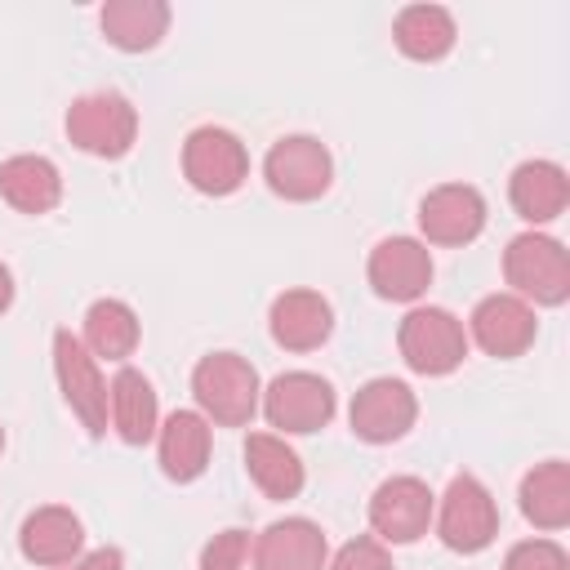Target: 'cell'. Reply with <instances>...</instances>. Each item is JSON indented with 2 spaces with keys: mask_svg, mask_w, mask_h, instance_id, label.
Wrapping results in <instances>:
<instances>
[{
  "mask_svg": "<svg viewBox=\"0 0 570 570\" xmlns=\"http://www.w3.org/2000/svg\"><path fill=\"white\" fill-rule=\"evenodd\" d=\"M191 396L209 423L249 428V419L258 414L263 383H258V370L240 352H209L191 370Z\"/></svg>",
  "mask_w": 570,
  "mask_h": 570,
  "instance_id": "obj_1",
  "label": "cell"
},
{
  "mask_svg": "<svg viewBox=\"0 0 570 570\" xmlns=\"http://www.w3.org/2000/svg\"><path fill=\"white\" fill-rule=\"evenodd\" d=\"M503 276L521 303L561 307L570 298V254L557 236L521 232L503 249Z\"/></svg>",
  "mask_w": 570,
  "mask_h": 570,
  "instance_id": "obj_2",
  "label": "cell"
},
{
  "mask_svg": "<svg viewBox=\"0 0 570 570\" xmlns=\"http://www.w3.org/2000/svg\"><path fill=\"white\" fill-rule=\"evenodd\" d=\"M62 129L67 138L85 151V156H98V160H120L134 138H138V111L125 94H111V89H98V94H80L67 116H62Z\"/></svg>",
  "mask_w": 570,
  "mask_h": 570,
  "instance_id": "obj_3",
  "label": "cell"
},
{
  "mask_svg": "<svg viewBox=\"0 0 570 570\" xmlns=\"http://www.w3.org/2000/svg\"><path fill=\"white\" fill-rule=\"evenodd\" d=\"M396 347H401V361L414 374L441 379V374L463 365L468 334H463V321L445 307H410L401 330H396Z\"/></svg>",
  "mask_w": 570,
  "mask_h": 570,
  "instance_id": "obj_4",
  "label": "cell"
},
{
  "mask_svg": "<svg viewBox=\"0 0 570 570\" xmlns=\"http://www.w3.org/2000/svg\"><path fill=\"white\" fill-rule=\"evenodd\" d=\"M432 521H436V539H441L450 552H463V557L490 548L494 534H499L494 494H490L472 472H459V476L445 485V494H441Z\"/></svg>",
  "mask_w": 570,
  "mask_h": 570,
  "instance_id": "obj_5",
  "label": "cell"
},
{
  "mask_svg": "<svg viewBox=\"0 0 570 570\" xmlns=\"http://www.w3.org/2000/svg\"><path fill=\"white\" fill-rule=\"evenodd\" d=\"M263 178H267V187L281 200L307 205V200H321L330 191V183H334V156L312 134H285V138L272 142V151L263 160Z\"/></svg>",
  "mask_w": 570,
  "mask_h": 570,
  "instance_id": "obj_6",
  "label": "cell"
},
{
  "mask_svg": "<svg viewBox=\"0 0 570 570\" xmlns=\"http://www.w3.org/2000/svg\"><path fill=\"white\" fill-rule=\"evenodd\" d=\"M258 405H263L267 423H272L276 432H285V436L321 432V428L334 419V410H338L330 379H321V374H312V370L276 374V379L263 387Z\"/></svg>",
  "mask_w": 570,
  "mask_h": 570,
  "instance_id": "obj_7",
  "label": "cell"
},
{
  "mask_svg": "<svg viewBox=\"0 0 570 570\" xmlns=\"http://www.w3.org/2000/svg\"><path fill=\"white\" fill-rule=\"evenodd\" d=\"M183 178L205 196H232L249 178V151L232 129L200 125L183 142Z\"/></svg>",
  "mask_w": 570,
  "mask_h": 570,
  "instance_id": "obj_8",
  "label": "cell"
},
{
  "mask_svg": "<svg viewBox=\"0 0 570 570\" xmlns=\"http://www.w3.org/2000/svg\"><path fill=\"white\" fill-rule=\"evenodd\" d=\"M53 374H58L62 401L85 423V432L89 436H107V419H111V410H107V383L98 374L94 352L71 330H58L53 334Z\"/></svg>",
  "mask_w": 570,
  "mask_h": 570,
  "instance_id": "obj_9",
  "label": "cell"
},
{
  "mask_svg": "<svg viewBox=\"0 0 570 570\" xmlns=\"http://www.w3.org/2000/svg\"><path fill=\"white\" fill-rule=\"evenodd\" d=\"M436 494L419 476H387L370 494V530L379 543H414L428 534Z\"/></svg>",
  "mask_w": 570,
  "mask_h": 570,
  "instance_id": "obj_10",
  "label": "cell"
},
{
  "mask_svg": "<svg viewBox=\"0 0 570 570\" xmlns=\"http://www.w3.org/2000/svg\"><path fill=\"white\" fill-rule=\"evenodd\" d=\"M419 419V396L410 392V383L401 379H370L356 387L352 396V410H347V423L361 441L370 445H387V441H401Z\"/></svg>",
  "mask_w": 570,
  "mask_h": 570,
  "instance_id": "obj_11",
  "label": "cell"
},
{
  "mask_svg": "<svg viewBox=\"0 0 570 570\" xmlns=\"http://www.w3.org/2000/svg\"><path fill=\"white\" fill-rule=\"evenodd\" d=\"M419 232L428 245H468L485 232V196L472 183H441L419 200Z\"/></svg>",
  "mask_w": 570,
  "mask_h": 570,
  "instance_id": "obj_12",
  "label": "cell"
},
{
  "mask_svg": "<svg viewBox=\"0 0 570 570\" xmlns=\"http://www.w3.org/2000/svg\"><path fill=\"white\" fill-rule=\"evenodd\" d=\"M365 276L379 298L387 303H414L432 285V249L414 236H387L370 249Z\"/></svg>",
  "mask_w": 570,
  "mask_h": 570,
  "instance_id": "obj_13",
  "label": "cell"
},
{
  "mask_svg": "<svg viewBox=\"0 0 570 570\" xmlns=\"http://www.w3.org/2000/svg\"><path fill=\"white\" fill-rule=\"evenodd\" d=\"M468 334L485 356L512 361L534 343L539 321H534V307L521 303L517 294H485L468 316Z\"/></svg>",
  "mask_w": 570,
  "mask_h": 570,
  "instance_id": "obj_14",
  "label": "cell"
},
{
  "mask_svg": "<svg viewBox=\"0 0 570 570\" xmlns=\"http://www.w3.org/2000/svg\"><path fill=\"white\" fill-rule=\"evenodd\" d=\"M267 330L285 352H316L334 334V307L316 289H285L272 298Z\"/></svg>",
  "mask_w": 570,
  "mask_h": 570,
  "instance_id": "obj_15",
  "label": "cell"
},
{
  "mask_svg": "<svg viewBox=\"0 0 570 570\" xmlns=\"http://www.w3.org/2000/svg\"><path fill=\"white\" fill-rule=\"evenodd\" d=\"M325 561H330L325 530L307 517L272 521L254 539V570H325Z\"/></svg>",
  "mask_w": 570,
  "mask_h": 570,
  "instance_id": "obj_16",
  "label": "cell"
},
{
  "mask_svg": "<svg viewBox=\"0 0 570 570\" xmlns=\"http://www.w3.org/2000/svg\"><path fill=\"white\" fill-rule=\"evenodd\" d=\"M18 548H22V557H27L31 566L58 570V566H71V561L80 557V548H85V525H80V517H76L71 508L45 503V508L27 512V521H22V530H18Z\"/></svg>",
  "mask_w": 570,
  "mask_h": 570,
  "instance_id": "obj_17",
  "label": "cell"
},
{
  "mask_svg": "<svg viewBox=\"0 0 570 570\" xmlns=\"http://www.w3.org/2000/svg\"><path fill=\"white\" fill-rule=\"evenodd\" d=\"M209 445H214V432H209V419L200 410H174L160 428H156V450H160V472L178 485L196 481L205 468H209Z\"/></svg>",
  "mask_w": 570,
  "mask_h": 570,
  "instance_id": "obj_18",
  "label": "cell"
},
{
  "mask_svg": "<svg viewBox=\"0 0 570 570\" xmlns=\"http://www.w3.org/2000/svg\"><path fill=\"white\" fill-rule=\"evenodd\" d=\"M107 410H111V432L125 445H147L160 428V405H156V387L142 370L120 365L111 387H107Z\"/></svg>",
  "mask_w": 570,
  "mask_h": 570,
  "instance_id": "obj_19",
  "label": "cell"
},
{
  "mask_svg": "<svg viewBox=\"0 0 570 570\" xmlns=\"http://www.w3.org/2000/svg\"><path fill=\"white\" fill-rule=\"evenodd\" d=\"M508 200L525 223H552L566 214L570 200V178L557 160H521L508 178Z\"/></svg>",
  "mask_w": 570,
  "mask_h": 570,
  "instance_id": "obj_20",
  "label": "cell"
},
{
  "mask_svg": "<svg viewBox=\"0 0 570 570\" xmlns=\"http://www.w3.org/2000/svg\"><path fill=\"white\" fill-rule=\"evenodd\" d=\"M98 27L107 45L125 53H142V49H156L160 36L169 31V4L165 0H107L98 9Z\"/></svg>",
  "mask_w": 570,
  "mask_h": 570,
  "instance_id": "obj_21",
  "label": "cell"
},
{
  "mask_svg": "<svg viewBox=\"0 0 570 570\" xmlns=\"http://www.w3.org/2000/svg\"><path fill=\"white\" fill-rule=\"evenodd\" d=\"M245 472H249V481L267 494V499H294L298 490H303V481H307V472H303V459L285 445V436H276V432H249L245 436Z\"/></svg>",
  "mask_w": 570,
  "mask_h": 570,
  "instance_id": "obj_22",
  "label": "cell"
},
{
  "mask_svg": "<svg viewBox=\"0 0 570 570\" xmlns=\"http://www.w3.org/2000/svg\"><path fill=\"white\" fill-rule=\"evenodd\" d=\"M0 196L18 214L40 218L62 200V174L49 156H9L0 165Z\"/></svg>",
  "mask_w": 570,
  "mask_h": 570,
  "instance_id": "obj_23",
  "label": "cell"
},
{
  "mask_svg": "<svg viewBox=\"0 0 570 570\" xmlns=\"http://www.w3.org/2000/svg\"><path fill=\"white\" fill-rule=\"evenodd\" d=\"M392 40L414 62H441L454 49L459 31H454L450 9H441V4H405L396 13V22H392Z\"/></svg>",
  "mask_w": 570,
  "mask_h": 570,
  "instance_id": "obj_24",
  "label": "cell"
},
{
  "mask_svg": "<svg viewBox=\"0 0 570 570\" xmlns=\"http://www.w3.org/2000/svg\"><path fill=\"white\" fill-rule=\"evenodd\" d=\"M521 512L539 530H566L570 525V463L566 459L534 463L521 476Z\"/></svg>",
  "mask_w": 570,
  "mask_h": 570,
  "instance_id": "obj_25",
  "label": "cell"
},
{
  "mask_svg": "<svg viewBox=\"0 0 570 570\" xmlns=\"http://www.w3.org/2000/svg\"><path fill=\"white\" fill-rule=\"evenodd\" d=\"M138 312L125 303V298H98V303H89V312H85V347L94 352V361L102 356V361H125V356H134V347H138Z\"/></svg>",
  "mask_w": 570,
  "mask_h": 570,
  "instance_id": "obj_26",
  "label": "cell"
},
{
  "mask_svg": "<svg viewBox=\"0 0 570 570\" xmlns=\"http://www.w3.org/2000/svg\"><path fill=\"white\" fill-rule=\"evenodd\" d=\"M503 570H570V557L557 539H521L508 548Z\"/></svg>",
  "mask_w": 570,
  "mask_h": 570,
  "instance_id": "obj_27",
  "label": "cell"
},
{
  "mask_svg": "<svg viewBox=\"0 0 570 570\" xmlns=\"http://www.w3.org/2000/svg\"><path fill=\"white\" fill-rule=\"evenodd\" d=\"M325 570H396V566L374 534H356L334 552V561H325Z\"/></svg>",
  "mask_w": 570,
  "mask_h": 570,
  "instance_id": "obj_28",
  "label": "cell"
},
{
  "mask_svg": "<svg viewBox=\"0 0 570 570\" xmlns=\"http://www.w3.org/2000/svg\"><path fill=\"white\" fill-rule=\"evenodd\" d=\"M245 557H249V534L232 525L200 548V570H245Z\"/></svg>",
  "mask_w": 570,
  "mask_h": 570,
  "instance_id": "obj_29",
  "label": "cell"
},
{
  "mask_svg": "<svg viewBox=\"0 0 570 570\" xmlns=\"http://www.w3.org/2000/svg\"><path fill=\"white\" fill-rule=\"evenodd\" d=\"M58 570H125V552L120 548H94V552L76 557L71 566H58Z\"/></svg>",
  "mask_w": 570,
  "mask_h": 570,
  "instance_id": "obj_30",
  "label": "cell"
},
{
  "mask_svg": "<svg viewBox=\"0 0 570 570\" xmlns=\"http://www.w3.org/2000/svg\"><path fill=\"white\" fill-rule=\"evenodd\" d=\"M13 307V272H9V263L0 258V316Z\"/></svg>",
  "mask_w": 570,
  "mask_h": 570,
  "instance_id": "obj_31",
  "label": "cell"
},
{
  "mask_svg": "<svg viewBox=\"0 0 570 570\" xmlns=\"http://www.w3.org/2000/svg\"><path fill=\"white\" fill-rule=\"evenodd\" d=\"M0 450H4V428H0Z\"/></svg>",
  "mask_w": 570,
  "mask_h": 570,
  "instance_id": "obj_32",
  "label": "cell"
}]
</instances>
